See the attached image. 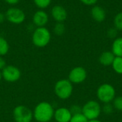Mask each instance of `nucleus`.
Masks as SVG:
<instances>
[{
    "mask_svg": "<svg viewBox=\"0 0 122 122\" xmlns=\"http://www.w3.org/2000/svg\"><path fill=\"white\" fill-rule=\"evenodd\" d=\"M54 109L51 104L42 102L36 106L33 116L38 122H49L54 117Z\"/></svg>",
    "mask_w": 122,
    "mask_h": 122,
    "instance_id": "nucleus-1",
    "label": "nucleus"
},
{
    "mask_svg": "<svg viewBox=\"0 0 122 122\" xmlns=\"http://www.w3.org/2000/svg\"><path fill=\"white\" fill-rule=\"evenodd\" d=\"M51 35L49 30L45 26L37 27L32 34L31 40L34 46L42 48L49 44L51 41Z\"/></svg>",
    "mask_w": 122,
    "mask_h": 122,
    "instance_id": "nucleus-2",
    "label": "nucleus"
},
{
    "mask_svg": "<svg viewBox=\"0 0 122 122\" xmlns=\"http://www.w3.org/2000/svg\"><path fill=\"white\" fill-rule=\"evenodd\" d=\"M73 92V84L69 79L59 80L54 86V93L57 97L65 100L69 99Z\"/></svg>",
    "mask_w": 122,
    "mask_h": 122,
    "instance_id": "nucleus-3",
    "label": "nucleus"
},
{
    "mask_svg": "<svg viewBox=\"0 0 122 122\" xmlns=\"http://www.w3.org/2000/svg\"><path fill=\"white\" fill-rule=\"evenodd\" d=\"M97 99L104 104L111 103L116 97L115 88L109 84L100 85L97 90Z\"/></svg>",
    "mask_w": 122,
    "mask_h": 122,
    "instance_id": "nucleus-4",
    "label": "nucleus"
},
{
    "mask_svg": "<svg viewBox=\"0 0 122 122\" xmlns=\"http://www.w3.org/2000/svg\"><path fill=\"white\" fill-rule=\"evenodd\" d=\"M81 113L88 120L97 119L102 113V107L98 102L90 100L82 107Z\"/></svg>",
    "mask_w": 122,
    "mask_h": 122,
    "instance_id": "nucleus-5",
    "label": "nucleus"
},
{
    "mask_svg": "<svg viewBox=\"0 0 122 122\" xmlns=\"http://www.w3.org/2000/svg\"><path fill=\"white\" fill-rule=\"evenodd\" d=\"M6 19L13 24H21L26 19L24 11L18 7H10L5 13Z\"/></svg>",
    "mask_w": 122,
    "mask_h": 122,
    "instance_id": "nucleus-6",
    "label": "nucleus"
},
{
    "mask_svg": "<svg viewBox=\"0 0 122 122\" xmlns=\"http://www.w3.org/2000/svg\"><path fill=\"white\" fill-rule=\"evenodd\" d=\"M13 117L16 122H31L34 117L31 109L24 105H19L14 108Z\"/></svg>",
    "mask_w": 122,
    "mask_h": 122,
    "instance_id": "nucleus-7",
    "label": "nucleus"
},
{
    "mask_svg": "<svg viewBox=\"0 0 122 122\" xmlns=\"http://www.w3.org/2000/svg\"><path fill=\"white\" fill-rule=\"evenodd\" d=\"M87 77L86 70L82 66H76L73 68L69 74V80L75 84L83 83Z\"/></svg>",
    "mask_w": 122,
    "mask_h": 122,
    "instance_id": "nucleus-8",
    "label": "nucleus"
},
{
    "mask_svg": "<svg viewBox=\"0 0 122 122\" xmlns=\"http://www.w3.org/2000/svg\"><path fill=\"white\" fill-rule=\"evenodd\" d=\"M2 78L8 82H15L18 81L21 77L20 70L12 65L6 66L1 71Z\"/></svg>",
    "mask_w": 122,
    "mask_h": 122,
    "instance_id": "nucleus-9",
    "label": "nucleus"
},
{
    "mask_svg": "<svg viewBox=\"0 0 122 122\" xmlns=\"http://www.w3.org/2000/svg\"><path fill=\"white\" fill-rule=\"evenodd\" d=\"M49 21V15L43 9L36 11L32 16V22L36 27H43Z\"/></svg>",
    "mask_w": 122,
    "mask_h": 122,
    "instance_id": "nucleus-10",
    "label": "nucleus"
},
{
    "mask_svg": "<svg viewBox=\"0 0 122 122\" xmlns=\"http://www.w3.org/2000/svg\"><path fill=\"white\" fill-rule=\"evenodd\" d=\"M52 18L56 22L64 21L67 18V11L64 7L61 5H55L52 7L51 11Z\"/></svg>",
    "mask_w": 122,
    "mask_h": 122,
    "instance_id": "nucleus-11",
    "label": "nucleus"
},
{
    "mask_svg": "<svg viewBox=\"0 0 122 122\" xmlns=\"http://www.w3.org/2000/svg\"><path fill=\"white\" fill-rule=\"evenodd\" d=\"M72 114L70 110L65 107H61L54 110V118L56 122H69Z\"/></svg>",
    "mask_w": 122,
    "mask_h": 122,
    "instance_id": "nucleus-12",
    "label": "nucleus"
},
{
    "mask_svg": "<svg viewBox=\"0 0 122 122\" xmlns=\"http://www.w3.org/2000/svg\"><path fill=\"white\" fill-rule=\"evenodd\" d=\"M91 14L92 18L97 22H102L106 19V11L99 6H94L92 9Z\"/></svg>",
    "mask_w": 122,
    "mask_h": 122,
    "instance_id": "nucleus-13",
    "label": "nucleus"
},
{
    "mask_svg": "<svg viewBox=\"0 0 122 122\" xmlns=\"http://www.w3.org/2000/svg\"><path fill=\"white\" fill-rule=\"evenodd\" d=\"M114 59H115V56L112 51H106L102 53V54L99 58V61L102 65L104 66H109L112 64Z\"/></svg>",
    "mask_w": 122,
    "mask_h": 122,
    "instance_id": "nucleus-14",
    "label": "nucleus"
},
{
    "mask_svg": "<svg viewBox=\"0 0 122 122\" xmlns=\"http://www.w3.org/2000/svg\"><path fill=\"white\" fill-rule=\"evenodd\" d=\"M112 52L115 56L122 57V37H117L112 45Z\"/></svg>",
    "mask_w": 122,
    "mask_h": 122,
    "instance_id": "nucleus-15",
    "label": "nucleus"
},
{
    "mask_svg": "<svg viewBox=\"0 0 122 122\" xmlns=\"http://www.w3.org/2000/svg\"><path fill=\"white\" fill-rule=\"evenodd\" d=\"M114 71L118 74H122V57L115 56V59L112 64Z\"/></svg>",
    "mask_w": 122,
    "mask_h": 122,
    "instance_id": "nucleus-16",
    "label": "nucleus"
},
{
    "mask_svg": "<svg viewBox=\"0 0 122 122\" xmlns=\"http://www.w3.org/2000/svg\"><path fill=\"white\" fill-rule=\"evenodd\" d=\"M9 49V45L5 38L0 36V56L6 55Z\"/></svg>",
    "mask_w": 122,
    "mask_h": 122,
    "instance_id": "nucleus-17",
    "label": "nucleus"
},
{
    "mask_svg": "<svg viewBox=\"0 0 122 122\" xmlns=\"http://www.w3.org/2000/svg\"><path fill=\"white\" fill-rule=\"evenodd\" d=\"M66 31L65 25L62 22H56L54 26V32L57 36H61Z\"/></svg>",
    "mask_w": 122,
    "mask_h": 122,
    "instance_id": "nucleus-18",
    "label": "nucleus"
},
{
    "mask_svg": "<svg viewBox=\"0 0 122 122\" xmlns=\"http://www.w3.org/2000/svg\"><path fill=\"white\" fill-rule=\"evenodd\" d=\"M114 27L119 30V31H122V12L118 13L114 19Z\"/></svg>",
    "mask_w": 122,
    "mask_h": 122,
    "instance_id": "nucleus-19",
    "label": "nucleus"
},
{
    "mask_svg": "<svg viewBox=\"0 0 122 122\" xmlns=\"http://www.w3.org/2000/svg\"><path fill=\"white\" fill-rule=\"evenodd\" d=\"M35 5L40 9L47 8L51 3V0H34Z\"/></svg>",
    "mask_w": 122,
    "mask_h": 122,
    "instance_id": "nucleus-20",
    "label": "nucleus"
},
{
    "mask_svg": "<svg viewBox=\"0 0 122 122\" xmlns=\"http://www.w3.org/2000/svg\"><path fill=\"white\" fill-rule=\"evenodd\" d=\"M114 109L122 112V96L117 97L114 98L113 100V104H112Z\"/></svg>",
    "mask_w": 122,
    "mask_h": 122,
    "instance_id": "nucleus-21",
    "label": "nucleus"
},
{
    "mask_svg": "<svg viewBox=\"0 0 122 122\" xmlns=\"http://www.w3.org/2000/svg\"><path fill=\"white\" fill-rule=\"evenodd\" d=\"M88 119L84 117L82 113L72 115L71 119L69 122H88Z\"/></svg>",
    "mask_w": 122,
    "mask_h": 122,
    "instance_id": "nucleus-22",
    "label": "nucleus"
},
{
    "mask_svg": "<svg viewBox=\"0 0 122 122\" xmlns=\"http://www.w3.org/2000/svg\"><path fill=\"white\" fill-rule=\"evenodd\" d=\"M114 107L110 103L104 104L103 108H102V112H103L105 114H111L114 112Z\"/></svg>",
    "mask_w": 122,
    "mask_h": 122,
    "instance_id": "nucleus-23",
    "label": "nucleus"
},
{
    "mask_svg": "<svg viewBox=\"0 0 122 122\" xmlns=\"http://www.w3.org/2000/svg\"><path fill=\"white\" fill-rule=\"evenodd\" d=\"M72 115L74 114H80L81 113V110H82V107H80L79 105H73L70 109H69Z\"/></svg>",
    "mask_w": 122,
    "mask_h": 122,
    "instance_id": "nucleus-24",
    "label": "nucleus"
},
{
    "mask_svg": "<svg viewBox=\"0 0 122 122\" xmlns=\"http://www.w3.org/2000/svg\"><path fill=\"white\" fill-rule=\"evenodd\" d=\"M117 29L114 28H110L107 31V35L110 39H116L117 36Z\"/></svg>",
    "mask_w": 122,
    "mask_h": 122,
    "instance_id": "nucleus-25",
    "label": "nucleus"
},
{
    "mask_svg": "<svg viewBox=\"0 0 122 122\" xmlns=\"http://www.w3.org/2000/svg\"><path fill=\"white\" fill-rule=\"evenodd\" d=\"M98 0H80V1L81 3H83L85 5H87V6H92V5H94L97 2Z\"/></svg>",
    "mask_w": 122,
    "mask_h": 122,
    "instance_id": "nucleus-26",
    "label": "nucleus"
},
{
    "mask_svg": "<svg viewBox=\"0 0 122 122\" xmlns=\"http://www.w3.org/2000/svg\"><path fill=\"white\" fill-rule=\"evenodd\" d=\"M6 61L2 56H0V70H3L6 66Z\"/></svg>",
    "mask_w": 122,
    "mask_h": 122,
    "instance_id": "nucleus-27",
    "label": "nucleus"
},
{
    "mask_svg": "<svg viewBox=\"0 0 122 122\" xmlns=\"http://www.w3.org/2000/svg\"><path fill=\"white\" fill-rule=\"evenodd\" d=\"M4 1L9 5H15L17 4L20 0H4Z\"/></svg>",
    "mask_w": 122,
    "mask_h": 122,
    "instance_id": "nucleus-28",
    "label": "nucleus"
},
{
    "mask_svg": "<svg viewBox=\"0 0 122 122\" xmlns=\"http://www.w3.org/2000/svg\"><path fill=\"white\" fill-rule=\"evenodd\" d=\"M6 19V17H5V14H4L3 13L0 12V24H2L4 20Z\"/></svg>",
    "mask_w": 122,
    "mask_h": 122,
    "instance_id": "nucleus-29",
    "label": "nucleus"
},
{
    "mask_svg": "<svg viewBox=\"0 0 122 122\" xmlns=\"http://www.w3.org/2000/svg\"><path fill=\"white\" fill-rule=\"evenodd\" d=\"M88 122H102V121H100V120H99L98 119H92V120H89Z\"/></svg>",
    "mask_w": 122,
    "mask_h": 122,
    "instance_id": "nucleus-30",
    "label": "nucleus"
},
{
    "mask_svg": "<svg viewBox=\"0 0 122 122\" xmlns=\"http://www.w3.org/2000/svg\"><path fill=\"white\" fill-rule=\"evenodd\" d=\"M1 79H2V75H1V72L0 71V81L1 80Z\"/></svg>",
    "mask_w": 122,
    "mask_h": 122,
    "instance_id": "nucleus-31",
    "label": "nucleus"
}]
</instances>
